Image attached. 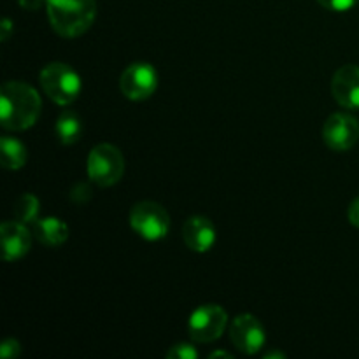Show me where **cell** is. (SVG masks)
<instances>
[{
	"instance_id": "6da1fadb",
	"label": "cell",
	"mask_w": 359,
	"mask_h": 359,
	"mask_svg": "<svg viewBox=\"0 0 359 359\" xmlns=\"http://www.w3.org/2000/svg\"><path fill=\"white\" fill-rule=\"evenodd\" d=\"M41 95L30 84L9 81L0 90V123L11 132H23L41 116Z\"/></svg>"
},
{
	"instance_id": "7a4b0ae2",
	"label": "cell",
	"mask_w": 359,
	"mask_h": 359,
	"mask_svg": "<svg viewBox=\"0 0 359 359\" xmlns=\"http://www.w3.org/2000/svg\"><path fill=\"white\" fill-rule=\"evenodd\" d=\"M48 20L53 30L63 39L86 34L97 16L95 0H48Z\"/></svg>"
},
{
	"instance_id": "3957f363",
	"label": "cell",
	"mask_w": 359,
	"mask_h": 359,
	"mask_svg": "<svg viewBox=\"0 0 359 359\" xmlns=\"http://www.w3.org/2000/svg\"><path fill=\"white\" fill-rule=\"evenodd\" d=\"M42 91L58 105H70L81 93V77L70 65L62 62L48 63L39 74Z\"/></svg>"
},
{
	"instance_id": "277c9868",
	"label": "cell",
	"mask_w": 359,
	"mask_h": 359,
	"mask_svg": "<svg viewBox=\"0 0 359 359\" xmlns=\"http://www.w3.org/2000/svg\"><path fill=\"white\" fill-rule=\"evenodd\" d=\"M125 156L112 144H98L88 156V177L98 188H111L125 174Z\"/></svg>"
},
{
	"instance_id": "5b68a950",
	"label": "cell",
	"mask_w": 359,
	"mask_h": 359,
	"mask_svg": "<svg viewBox=\"0 0 359 359\" xmlns=\"http://www.w3.org/2000/svg\"><path fill=\"white\" fill-rule=\"evenodd\" d=\"M130 226L137 235L149 242L161 241L170 230V216L163 205L156 202H139L130 210Z\"/></svg>"
},
{
	"instance_id": "8992f818",
	"label": "cell",
	"mask_w": 359,
	"mask_h": 359,
	"mask_svg": "<svg viewBox=\"0 0 359 359\" xmlns=\"http://www.w3.org/2000/svg\"><path fill=\"white\" fill-rule=\"evenodd\" d=\"M228 325V314L223 307L216 304L200 305L189 316L188 333L193 342L209 344L223 335Z\"/></svg>"
},
{
	"instance_id": "52a82bcc",
	"label": "cell",
	"mask_w": 359,
	"mask_h": 359,
	"mask_svg": "<svg viewBox=\"0 0 359 359\" xmlns=\"http://www.w3.org/2000/svg\"><path fill=\"white\" fill-rule=\"evenodd\" d=\"M121 93L128 100L142 102L153 97L158 90V72L151 63L135 62L126 67L119 79Z\"/></svg>"
},
{
	"instance_id": "ba28073f",
	"label": "cell",
	"mask_w": 359,
	"mask_h": 359,
	"mask_svg": "<svg viewBox=\"0 0 359 359\" xmlns=\"http://www.w3.org/2000/svg\"><path fill=\"white\" fill-rule=\"evenodd\" d=\"M323 140L337 153H344L356 146L359 140V123L354 116L346 112L332 114L323 126Z\"/></svg>"
},
{
	"instance_id": "9c48e42d",
	"label": "cell",
	"mask_w": 359,
	"mask_h": 359,
	"mask_svg": "<svg viewBox=\"0 0 359 359\" xmlns=\"http://www.w3.org/2000/svg\"><path fill=\"white\" fill-rule=\"evenodd\" d=\"M230 339L241 353L251 356L263 349L266 342V332L256 316L241 314L231 321Z\"/></svg>"
},
{
	"instance_id": "30bf717a",
	"label": "cell",
	"mask_w": 359,
	"mask_h": 359,
	"mask_svg": "<svg viewBox=\"0 0 359 359\" xmlns=\"http://www.w3.org/2000/svg\"><path fill=\"white\" fill-rule=\"evenodd\" d=\"M0 238H2V256L6 262H18L28 255L32 248V233L27 224L20 221H6L0 226Z\"/></svg>"
},
{
	"instance_id": "8fae6325",
	"label": "cell",
	"mask_w": 359,
	"mask_h": 359,
	"mask_svg": "<svg viewBox=\"0 0 359 359\" xmlns=\"http://www.w3.org/2000/svg\"><path fill=\"white\" fill-rule=\"evenodd\" d=\"M332 93L333 98L339 102L342 107L359 109V67L358 65H344L335 72L332 79Z\"/></svg>"
},
{
	"instance_id": "7c38bea8",
	"label": "cell",
	"mask_w": 359,
	"mask_h": 359,
	"mask_svg": "<svg viewBox=\"0 0 359 359\" xmlns=\"http://www.w3.org/2000/svg\"><path fill=\"white\" fill-rule=\"evenodd\" d=\"M182 241L193 252H207L216 244V226L205 216H191L182 226Z\"/></svg>"
},
{
	"instance_id": "4fadbf2b",
	"label": "cell",
	"mask_w": 359,
	"mask_h": 359,
	"mask_svg": "<svg viewBox=\"0 0 359 359\" xmlns=\"http://www.w3.org/2000/svg\"><path fill=\"white\" fill-rule=\"evenodd\" d=\"M34 233L46 248H60L69 238V226L60 217H39L34 223Z\"/></svg>"
},
{
	"instance_id": "5bb4252c",
	"label": "cell",
	"mask_w": 359,
	"mask_h": 359,
	"mask_svg": "<svg viewBox=\"0 0 359 359\" xmlns=\"http://www.w3.org/2000/svg\"><path fill=\"white\" fill-rule=\"evenodd\" d=\"M55 132L63 146H74V144L79 142L81 137H83V119L72 111L62 112L55 123Z\"/></svg>"
},
{
	"instance_id": "9a60e30c",
	"label": "cell",
	"mask_w": 359,
	"mask_h": 359,
	"mask_svg": "<svg viewBox=\"0 0 359 359\" xmlns=\"http://www.w3.org/2000/svg\"><path fill=\"white\" fill-rule=\"evenodd\" d=\"M0 153H2V167L7 170H20L28 161V151L25 144L13 137L0 139Z\"/></svg>"
},
{
	"instance_id": "2e32d148",
	"label": "cell",
	"mask_w": 359,
	"mask_h": 359,
	"mask_svg": "<svg viewBox=\"0 0 359 359\" xmlns=\"http://www.w3.org/2000/svg\"><path fill=\"white\" fill-rule=\"evenodd\" d=\"M14 219L20 221V223H35L39 219V212H41V202L35 195L32 193H25L18 198V202L14 203Z\"/></svg>"
},
{
	"instance_id": "e0dca14e",
	"label": "cell",
	"mask_w": 359,
	"mask_h": 359,
	"mask_svg": "<svg viewBox=\"0 0 359 359\" xmlns=\"http://www.w3.org/2000/svg\"><path fill=\"white\" fill-rule=\"evenodd\" d=\"M165 356L168 359H196L198 358V351H196L193 344L181 342L172 346V349H168Z\"/></svg>"
},
{
	"instance_id": "ac0fdd59",
	"label": "cell",
	"mask_w": 359,
	"mask_h": 359,
	"mask_svg": "<svg viewBox=\"0 0 359 359\" xmlns=\"http://www.w3.org/2000/svg\"><path fill=\"white\" fill-rule=\"evenodd\" d=\"M325 9L335 11V13H346L358 6L359 0H318Z\"/></svg>"
},
{
	"instance_id": "d6986e66",
	"label": "cell",
	"mask_w": 359,
	"mask_h": 359,
	"mask_svg": "<svg viewBox=\"0 0 359 359\" xmlns=\"http://www.w3.org/2000/svg\"><path fill=\"white\" fill-rule=\"evenodd\" d=\"M21 354V346L18 340L7 339L0 344V358L4 359H14Z\"/></svg>"
},
{
	"instance_id": "ffe728a7",
	"label": "cell",
	"mask_w": 359,
	"mask_h": 359,
	"mask_svg": "<svg viewBox=\"0 0 359 359\" xmlns=\"http://www.w3.org/2000/svg\"><path fill=\"white\" fill-rule=\"evenodd\" d=\"M347 217H349V223L353 224V226L359 228V196L351 202L349 210H347Z\"/></svg>"
},
{
	"instance_id": "44dd1931",
	"label": "cell",
	"mask_w": 359,
	"mask_h": 359,
	"mask_svg": "<svg viewBox=\"0 0 359 359\" xmlns=\"http://www.w3.org/2000/svg\"><path fill=\"white\" fill-rule=\"evenodd\" d=\"M18 4H20L25 11H39L42 6L48 4V0H18Z\"/></svg>"
},
{
	"instance_id": "7402d4cb",
	"label": "cell",
	"mask_w": 359,
	"mask_h": 359,
	"mask_svg": "<svg viewBox=\"0 0 359 359\" xmlns=\"http://www.w3.org/2000/svg\"><path fill=\"white\" fill-rule=\"evenodd\" d=\"M0 27H2V34H0V37H2V42H6L7 39L11 37V34H13V23H11V20H7L6 18Z\"/></svg>"
},
{
	"instance_id": "603a6c76",
	"label": "cell",
	"mask_w": 359,
	"mask_h": 359,
	"mask_svg": "<svg viewBox=\"0 0 359 359\" xmlns=\"http://www.w3.org/2000/svg\"><path fill=\"white\" fill-rule=\"evenodd\" d=\"M209 358L210 359H214V358H228V359H231L233 356H231L230 353H226V351H216V353H210Z\"/></svg>"
},
{
	"instance_id": "cb8c5ba5",
	"label": "cell",
	"mask_w": 359,
	"mask_h": 359,
	"mask_svg": "<svg viewBox=\"0 0 359 359\" xmlns=\"http://www.w3.org/2000/svg\"><path fill=\"white\" fill-rule=\"evenodd\" d=\"M272 358H286V354L280 353V351H272V353H266L265 359H272Z\"/></svg>"
}]
</instances>
